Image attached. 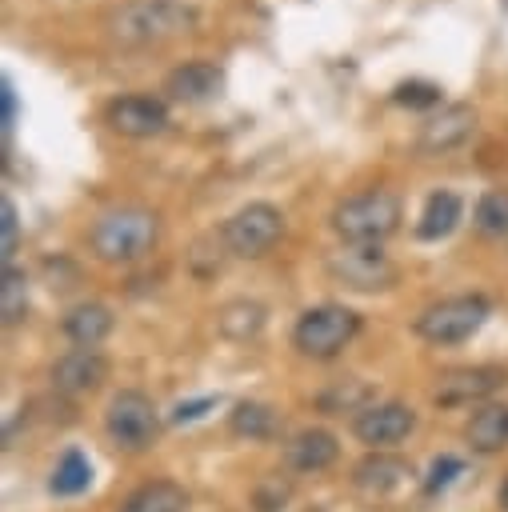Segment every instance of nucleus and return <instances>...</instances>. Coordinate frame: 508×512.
<instances>
[{"label": "nucleus", "instance_id": "obj_1", "mask_svg": "<svg viewBox=\"0 0 508 512\" xmlns=\"http://www.w3.org/2000/svg\"><path fill=\"white\" fill-rule=\"evenodd\" d=\"M160 240V216L144 204H116L96 216L88 232V248L104 264H132L144 260Z\"/></svg>", "mask_w": 508, "mask_h": 512}, {"label": "nucleus", "instance_id": "obj_2", "mask_svg": "<svg viewBox=\"0 0 508 512\" xmlns=\"http://www.w3.org/2000/svg\"><path fill=\"white\" fill-rule=\"evenodd\" d=\"M196 24V12L172 0H132L124 8H116L108 16V36L120 48H148V44H164L180 32H188Z\"/></svg>", "mask_w": 508, "mask_h": 512}, {"label": "nucleus", "instance_id": "obj_3", "mask_svg": "<svg viewBox=\"0 0 508 512\" xmlns=\"http://www.w3.org/2000/svg\"><path fill=\"white\" fill-rule=\"evenodd\" d=\"M400 196L388 188H364L332 208V228L344 244H380L400 228Z\"/></svg>", "mask_w": 508, "mask_h": 512}, {"label": "nucleus", "instance_id": "obj_4", "mask_svg": "<svg viewBox=\"0 0 508 512\" xmlns=\"http://www.w3.org/2000/svg\"><path fill=\"white\" fill-rule=\"evenodd\" d=\"M360 332V316L344 304H316L308 312H300V320L292 324V344L300 356L312 360H332L340 356L352 336Z\"/></svg>", "mask_w": 508, "mask_h": 512}, {"label": "nucleus", "instance_id": "obj_5", "mask_svg": "<svg viewBox=\"0 0 508 512\" xmlns=\"http://www.w3.org/2000/svg\"><path fill=\"white\" fill-rule=\"evenodd\" d=\"M280 236H284V212L268 200H248L220 224L224 252H232L240 260H260L264 252H272V244Z\"/></svg>", "mask_w": 508, "mask_h": 512}, {"label": "nucleus", "instance_id": "obj_6", "mask_svg": "<svg viewBox=\"0 0 508 512\" xmlns=\"http://www.w3.org/2000/svg\"><path fill=\"white\" fill-rule=\"evenodd\" d=\"M104 432L124 452L148 448L160 432V412H156L152 396L140 392V388H120L104 408Z\"/></svg>", "mask_w": 508, "mask_h": 512}, {"label": "nucleus", "instance_id": "obj_7", "mask_svg": "<svg viewBox=\"0 0 508 512\" xmlns=\"http://www.w3.org/2000/svg\"><path fill=\"white\" fill-rule=\"evenodd\" d=\"M488 312H492V304H488L480 292L448 296V300L428 304V308L416 316V332H420L428 344H460V340H468L472 332H480V324L488 320Z\"/></svg>", "mask_w": 508, "mask_h": 512}, {"label": "nucleus", "instance_id": "obj_8", "mask_svg": "<svg viewBox=\"0 0 508 512\" xmlns=\"http://www.w3.org/2000/svg\"><path fill=\"white\" fill-rule=\"evenodd\" d=\"M328 276L352 292H380L396 284V264L388 260V252H380V244H344L340 252L328 256Z\"/></svg>", "mask_w": 508, "mask_h": 512}, {"label": "nucleus", "instance_id": "obj_9", "mask_svg": "<svg viewBox=\"0 0 508 512\" xmlns=\"http://www.w3.org/2000/svg\"><path fill=\"white\" fill-rule=\"evenodd\" d=\"M104 124H108L116 136H128V140L160 136V132L168 128V100L148 96V92L116 96V100H108V108H104Z\"/></svg>", "mask_w": 508, "mask_h": 512}, {"label": "nucleus", "instance_id": "obj_10", "mask_svg": "<svg viewBox=\"0 0 508 512\" xmlns=\"http://www.w3.org/2000/svg\"><path fill=\"white\" fill-rule=\"evenodd\" d=\"M412 428H416V412L408 404H400V400H376V404H368V408H360L352 416L356 440L376 448V452L388 448V444H400Z\"/></svg>", "mask_w": 508, "mask_h": 512}, {"label": "nucleus", "instance_id": "obj_11", "mask_svg": "<svg viewBox=\"0 0 508 512\" xmlns=\"http://www.w3.org/2000/svg\"><path fill=\"white\" fill-rule=\"evenodd\" d=\"M472 132H476V108L464 104V100H456V104H444L440 112H432V116L420 124L416 144H420V152H432V156H436V152L460 148Z\"/></svg>", "mask_w": 508, "mask_h": 512}, {"label": "nucleus", "instance_id": "obj_12", "mask_svg": "<svg viewBox=\"0 0 508 512\" xmlns=\"http://www.w3.org/2000/svg\"><path fill=\"white\" fill-rule=\"evenodd\" d=\"M108 380V356L96 348H72L52 364V388L64 396H88Z\"/></svg>", "mask_w": 508, "mask_h": 512}, {"label": "nucleus", "instance_id": "obj_13", "mask_svg": "<svg viewBox=\"0 0 508 512\" xmlns=\"http://www.w3.org/2000/svg\"><path fill=\"white\" fill-rule=\"evenodd\" d=\"M224 88V72L212 60H184L164 76V96L180 104H204L216 100Z\"/></svg>", "mask_w": 508, "mask_h": 512}, {"label": "nucleus", "instance_id": "obj_14", "mask_svg": "<svg viewBox=\"0 0 508 512\" xmlns=\"http://www.w3.org/2000/svg\"><path fill=\"white\" fill-rule=\"evenodd\" d=\"M504 380H508V372L504 368H488V364H480V368H452L436 384V404H472V400H484Z\"/></svg>", "mask_w": 508, "mask_h": 512}, {"label": "nucleus", "instance_id": "obj_15", "mask_svg": "<svg viewBox=\"0 0 508 512\" xmlns=\"http://www.w3.org/2000/svg\"><path fill=\"white\" fill-rule=\"evenodd\" d=\"M340 456V440L328 428H304L284 444V460L292 472H324Z\"/></svg>", "mask_w": 508, "mask_h": 512}, {"label": "nucleus", "instance_id": "obj_16", "mask_svg": "<svg viewBox=\"0 0 508 512\" xmlns=\"http://www.w3.org/2000/svg\"><path fill=\"white\" fill-rule=\"evenodd\" d=\"M408 476H412L408 460H400V456H392V452H372V456H364V460L352 468V484H356L360 492H368V496H384V492L400 488Z\"/></svg>", "mask_w": 508, "mask_h": 512}, {"label": "nucleus", "instance_id": "obj_17", "mask_svg": "<svg viewBox=\"0 0 508 512\" xmlns=\"http://www.w3.org/2000/svg\"><path fill=\"white\" fill-rule=\"evenodd\" d=\"M460 220H464V200L452 188H436V192H428V200L420 208L416 236L420 240H444Z\"/></svg>", "mask_w": 508, "mask_h": 512}, {"label": "nucleus", "instance_id": "obj_18", "mask_svg": "<svg viewBox=\"0 0 508 512\" xmlns=\"http://www.w3.org/2000/svg\"><path fill=\"white\" fill-rule=\"evenodd\" d=\"M112 324H116V316H112L108 304L84 300V304L68 308V316H64V336H68L76 348H96V344L112 332Z\"/></svg>", "mask_w": 508, "mask_h": 512}, {"label": "nucleus", "instance_id": "obj_19", "mask_svg": "<svg viewBox=\"0 0 508 512\" xmlns=\"http://www.w3.org/2000/svg\"><path fill=\"white\" fill-rule=\"evenodd\" d=\"M464 440L472 452H500L508 448V404H480L464 428Z\"/></svg>", "mask_w": 508, "mask_h": 512}, {"label": "nucleus", "instance_id": "obj_20", "mask_svg": "<svg viewBox=\"0 0 508 512\" xmlns=\"http://www.w3.org/2000/svg\"><path fill=\"white\" fill-rule=\"evenodd\" d=\"M184 508H188V492L176 480H152L136 488L120 512H184Z\"/></svg>", "mask_w": 508, "mask_h": 512}, {"label": "nucleus", "instance_id": "obj_21", "mask_svg": "<svg viewBox=\"0 0 508 512\" xmlns=\"http://www.w3.org/2000/svg\"><path fill=\"white\" fill-rule=\"evenodd\" d=\"M228 428H232L236 436H248V440H268V436H276L280 420H276V412H272L268 404H260V400H240V404L228 412Z\"/></svg>", "mask_w": 508, "mask_h": 512}, {"label": "nucleus", "instance_id": "obj_22", "mask_svg": "<svg viewBox=\"0 0 508 512\" xmlns=\"http://www.w3.org/2000/svg\"><path fill=\"white\" fill-rule=\"evenodd\" d=\"M264 304H256V300H228L220 312H216V324H220V332L224 336H232V340H248V336H256L260 328H264Z\"/></svg>", "mask_w": 508, "mask_h": 512}, {"label": "nucleus", "instance_id": "obj_23", "mask_svg": "<svg viewBox=\"0 0 508 512\" xmlns=\"http://www.w3.org/2000/svg\"><path fill=\"white\" fill-rule=\"evenodd\" d=\"M88 480H92V464H88V456L84 452H64L60 456V464L52 468V480H48V488L56 492V496H76V492H84L88 488Z\"/></svg>", "mask_w": 508, "mask_h": 512}, {"label": "nucleus", "instance_id": "obj_24", "mask_svg": "<svg viewBox=\"0 0 508 512\" xmlns=\"http://www.w3.org/2000/svg\"><path fill=\"white\" fill-rule=\"evenodd\" d=\"M472 224L484 232V236H504L508 232V192L500 188H488L476 208H472Z\"/></svg>", "mask_w": 508, "mask_h": 512}, {"label": "nucleus", "instance_id": "obj_25", "mask_svg": "<svg viewBox=\"0 0 508 512\" xmlns=\"http://www.w3.org/2000/svg\"><path fill=\"white\" fill-rule=\"evenodd\" d=\"M28 312V276L20 268H4V284H0V316L4 324H20Z\"/></svg>", "mask_w": 508, "mask_h": 512}, {"label": "nucleus", "instance_id": "obj_26", "mask_svg": "<svg viewBox=\"0 0 508 512\" xmlns=\"http://www.w3.org/2000/svg\"><path fill=\"white\" fill-rule=\"evenodd\" d=\"M368 384L364 380H348V384H336V388H328L324 396H320V408L324 412H360V408H368Z\"/></svg>", "mask_w": 508, "mask_h": 512}, {"label": "nucleus", "instance_id": "obj_27", "mask_svg": "<svg viewBox=\"0 0 508 512\" xmlns=\"http://www.w3.org/2000/svg\"><path fill=\"white\" fill-rule=\"evenodd\" d=\"M392 100L404 104V108H420V112L424 108H444V92L432 80H404V84L392 88Z\"/></svg>", "mask_w": 508, "mask_h": 512}, {"label": "nucleus", "instance_id": "obj_28", "mask_svg": "<svg viewBox=\"0 0 508 512\" xmlns=\"http://www.w3.org/2000/svg\"><path fill=\"white\" fill-rule=\"evenodd\" d=\"M16 244H20V216H16V204L4 200L0 204V256H4V268L16 256Z\"/></svg>", "mask_w": 508, "mask_h": 512}, {"label": "nucleus", "instance_id": "obj_29", "mask_svg": "<svg viewBox=\"0 0 508 512\" xmlns=\"http://www.w3.org/2000/svg\"><path fill=\"white\" fill-rule=\"evenodd\" d=\"M456 476H464V464H460L456 456H440V460H432L424 488H428V492H440V488H448Z\"/></svg>", "mask_w": 508, "mask_h": 512}, {"label": "nucleus", "instance_id": "obj_30", "mask_svg": "<svg viewBox=\"0 0 508 512\" xmlns=\"http://www.w3.org/2000/svg\"><path fill=\"white\" fill-rule=\"evenodd\" d=\"M288 500V484H280V476H268L256 488V512H280Z\"/></svg>", "mask_w": 508, "mask_h": 512}, {"label": "nucleus", "instance_id": "obj_31", "mask_svg": "<svg viewBox=\"0 0 508 512\" xmlns=\"http://www.w3.org/2000/svg\"><path fill=\"white\" fill-rule=\"evenodd\" d=\"M208 408H216V396H200V400H184V404H176V412H172V424H192V420H200Z\"/></svg>", "mask_w": 508, "mask_h": 512}, {"label": "nucleus", "instance_id": "obj_32", "mask_svg": "<svg viewBox=\"0 0 508 512\" xmlns=\"http://www.w3.org/2000/svg\"><path fill=\"white\" fill-rule=\"evenodd\" d=\"M12 124H16V88H12V80L4 76V80H0V128H4V136L12 132Z\"/></svg>", "mask_w": 508, "mask_h": 512}, {"label": "nucleus", "instance_id": "obj_33", "mask_svg": "<svg viewBox=\"0 0 508 512\" xmlns=\"http://www.w3.org/2000/svg\"><path fill=\"white\" fill-rule=\"evenodd\" d=\"M500 508L508 512V480H504V488H500Z\"/></svg>", "mask_w": 508, "mask_h": 512}]
</instances>
